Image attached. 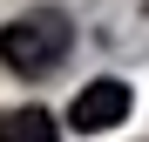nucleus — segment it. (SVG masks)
Segmentation results:
<instances>
[{
  "mask_svg": "<svg viewBox=\"0 0 149 142\" xmlns=\"http://www.w3.org/2000/svg\"><path fill=\"white\" fill-rule=\"evenodd\" d=\"M68 47H74V27L54 7H34V14H20V20L0 27V61H7L14 75H47Z\"/></svg>",
  "mask_w": 149,
  "mask_h": 142,
  "instance_id": "nucleus-1",
  "label": "nucleus"
},
{
  "mask_svg": "<svg viewBox=\"0 0 149 142\" xmlns=\"http://www.w3.org/2000/svg\"><path fill=\"white\" fill-rule=\"evenodd\" d=\"M129 108H136L129 81H88V88L68 102V129L102 135V129H122V122H129Z\"/></svg>",
  "mask_w": 149,
  "mask_h": 142,
  "instance_id": "nucleus-2",
  "label": "nucleus"
},
{
  "mask_svg": "<svg viewBox=\"0 0 149 142\" xmlns=\"http://www.w3.org/2000/svg\"><path fill=\"white\" fill-rule=\"evenodd\" d=\"M0 142H61V122L47 108H0Z\"/></svg>",
  "mask_w": 149,
  "mask_h": 142,
  "instance_id": "nucleus-3",
  "label": "nucleus"
}]
</instances>
